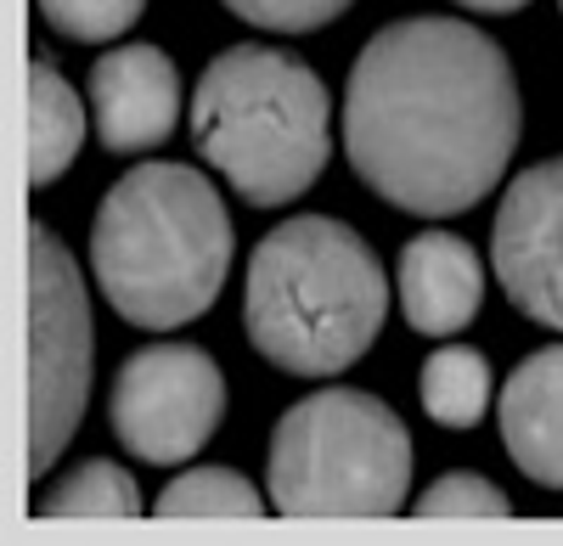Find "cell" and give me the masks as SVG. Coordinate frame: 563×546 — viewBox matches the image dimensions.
I'll return each instance as SVG.
<instances>
[{
  "mask_svg": "<svg viewBox=\"0 0 563 546\" xmlns=\"http://www.w3.org/2000/svg\"><path fill=\"white\" fill-rule=\"evenodd\" d=\"M180 119V68L158 45H108L90 63V124L119 158L153 153Z\"/></svg>",
  "mask_w": 563,
  "mask_h": 546,
  "instance_id": "cell-9",
  "label": "cell"
},
{
  "mask_svg": "<svg viewBox=\"0 0 563 546\" xmlns=\"http://www.w3.org/2000/svg\"><path fill=\"white\" fill-rule=\"evenodd\" d=\"M90 293L68 243L29 220V479H45L90 400Z\"/></svg>",
  "mask_w": 563,
  "mask_h": 546,
  "instance_id": "cell-6",
  "label": "cell"
},
{
  "mask_svg": "<svg viewBox=\"0 0 563 546\" xmlns=\"http://www.w3.org/2000/svg\"><path fill=\"white\" fill-rule=\"evenodd\" d=\"M355 0H225L231 18H243L254 29H271V34H310V29H327L333 18H344Z\"/></svg>",
  "mask_w": 563,
  "mask_h": 546,
  "instance_id": "cell-18",
  "label": "cell"
},
{
  "mask_svg": "<svg viewBox=\"0 0 563 546\" xmlns=\"http://www.w3.org/2000/svg\"><path fill=\"white\" fill-rule=\"evenodd\" d=\"M265 484L282 519H395L411 495V434L378 394L316 389L271 428Z\"/></svg>",
  "mask_w": 563,
  "mask_h": 546,
  "instance_id": "cell-5",
  "label": "cell"
},
{
  "mask_svg": "<svg viewBox=\"0 0 563 546\" xmlns=\"http://www.w3.org/2000/svg\"><path fill=\"white\" fill-rule=\"evenodd\" d=\"M411 513L417 519H512V502L485 473H445L417 495Z\"/></svg>",
  "mask_w": 563,
  "mask_h": 546,
  "instance_id": "cell-17",
  "label": "cell"
},
{
  "mask_svg": "<svg viewBox=\"0 0 563 546\" xmlns=\"http://www.w3.org/2000/svg\"><path fill=\"white\" fill-rule=\"evenodd\" d=\"M389 277L372 243L333 214L282 220L254 243L243 282L249 344L288 378H339L378 344Z\"/></svg>",
  "mask_w": 563,
  "mask_h": 546,
  "instance_id": "cell-3",
  "label": "cell"
},
{
  "mask_svg": "<svg viewBox=\"0 0 563 546\" xmlns=\"http://www.w3.org/2000/svg\"><path fill=\"white\" fill-rule=\"evenodd\" d=\"M231 248L225 198L186 164H135L90 220V277L113 315L147 333L198 322L225 288Z\"/></svg>",
  "mask_w": 563,
  "mask_h": 546,
  "instance_id": "cell-2",
  "label": "cell"
},
{
  "mask_svg": "<svg viewBox=\"0 0 563 546\" xmlns=\"http://www.w3.org/2000/svg\"><path fill=\"white\" fill-rule=\"evenodd\" d=\"M192 147L249 209L305 198L333 158V102L282 45H225L192 90Z\"/></svg>",
  "mask_w": 563,
  "mask_h": 546,
  "instance_id": "cell-4",
  "label": "cell"
},
{
  "mask_svg": "<svg viewBox=\"0 0 563 546\" xmlns=\"http://www.w3.org/2000/svg\"><path fill=\"white\" fill-rule=\"evenodd\" d=\"M225 372L198 344H153L135 349L108 394V423L130 457L175 468L192 463L225 423Z\"/></svg>",
  "mask_w": 563,
  "mask_h": 546,
  "instance_id": "cell-7",
  "label": "cell"
},
{
  "mask_svg": "<svg viewBox=\"0 0 563 546\" xmlns=\"http://www.w3.org/2000/svg\"><path fill=\"white\" fill-rule=\"evenodd\" d=\"M417 394L440 428H474L490 412V360L467 344H445L422 360Z\"/></svg>",
  "mask_w": 563,
  "mask_h": 546,
  "instance_id": "cell-13",
  "label": "cell"
},
{
  "mask_svg": "<svg viewBox=\"0 0 563 546\" xmlns=\"http://www.w3.org/2000/svg\"><path fill=\"white\" fill-rule=\"evenodd\" d=\"M558 7H563V0H558Z\"/></svg>",
  "mask_w": 563,
  "mask_h": 546,
  "instance_id": "cell-20",
  "label": "cell"
},
{
  "mask_svg": "<svg viewBox=\"0 0 563 546\" xmlns=\"http://www.w3.org/2000/svg\"><path fill=\"white\" fill-rule=\"evenodd\" d=\"M456 7H467V12H485V18H507V12L530 7V0H456Z\"/></svg>",
  "mask_w": 563,
  "mask_h": 546,
  "instance_id": "cell-19",
  "label": "cell"
},
{
  "mask_svg": "<svg viewBox=\"0 0 563 546\" xmlns=\"http://www.w3.org/2000/svg\"><path fill=\"white\" fill-rule=\"evenodd\" d=\"M400 282V310L406 327L422 338H451L462 327H474V315L485 304V265L474 254V243L456 232H417L400 248L395 265Z\"/></svg>",
  "mask_w": 563,
  "mask_h": 546,
  "instance_id": "cell-10",
  "label": "cell"
},
{
  "mask_svg": "<svg viewBox=\"0 0 563 546\" xmlns=\"http://www.w3.org/2000/svg\"><path fill=\"white\" fill-rule=\"evenodd\" d=\"M34 513L40 519H141L147 502H141V484L130 479V468L90 457L45 490Z\"/></svg>",
  "mask_w": 563,
  "mask_h": 546,
  "instance_id": "cell-14",
  "label": "cell"
},
{
  "mask_svg": "<svg viewBox=\"0 0 563 546\" xmlns=\"http://www.w3.org/2000/svg\"><path fill=\"white\" fill-rule=\"evenodd\" d=\"M519 79L507 52L462 18H400L361 45L344 85L350 169L417 220L467 214L519 147Z\"/></svg>",
  "mask_w": 563,
  "mask_h": 546,
  "instance_id": "cell-1",
  "label": "cell"
},
{
  "mask_svg": "<svg viewBox=\"0 0 563 546\" xmlns=\"http://www.w3.org/2000/svg\"><path fill=\"white\" fill-rule=\"evenodd\" d=\"M490 265L512 310L563 333V153L507 180Z\"/></svg>",
  "mask_w": 563,
  "mask_h": 546,
  "instance_id": "cell-8",
  "label": "cell"
},
{
  "mask_svg": "<svg viewBox=\"0 0 563 546\" xmlns=\"http://www.w3.org/2000/svg\"><path fill=\"white\" fill-rule=\"evenodd\" d=\"M496 423L512 468L541 490H563V344L525 355L507 372Z\"/></svg>",
  "mask_w": 563,
  "mask_h": 546,
  "instance_id": "cell-11",
  "label": "cell"
},
{
  "mask_svg": "<svg viewBox=\"0 0 563 546\" xmlns=\"http://www.w3.org/2000/svg\"><path fill=\"white\" fill-rule=\"evenodd\" d=\"M34 12L45 18V29H57L63 40L108 45V40L135 29V18L147 12V0H34Z\"/></svg>",
  "mask_w": 563,
  "mask_h": 546,
  "instance_id": "cell-16",
  "label": "cell"
},
{
  "mask_svg": "<svg viewBox=\"0 0 563 546\" xmlns=\"http://www.w3.org/2000/svg\"><path fill=\"white\" fill-rule=\"evenodd\" d=\"M85 147V102L57 63H29V187L45 192Z\"/></svg>",
  "mask_w": 563,
  "mask_h": 546,
  "instance_id": "cell-12",
  "label": "cell"
},
{
  "mask_svg": "<svg viewBox=\"0 0 563 546\" xmlns=\"http://www.w3.org/2000/svg\"><path fill=\"white\" fill-rule=\"evenodd\" d=\"M158 519H265V495L231 468H186L153 502Z\"/></svg>",
  "mask_w": 563,
  "mask_h": 546,
  "instance_id": "cell-15",
  "label": "cell"
}]
</instances>
